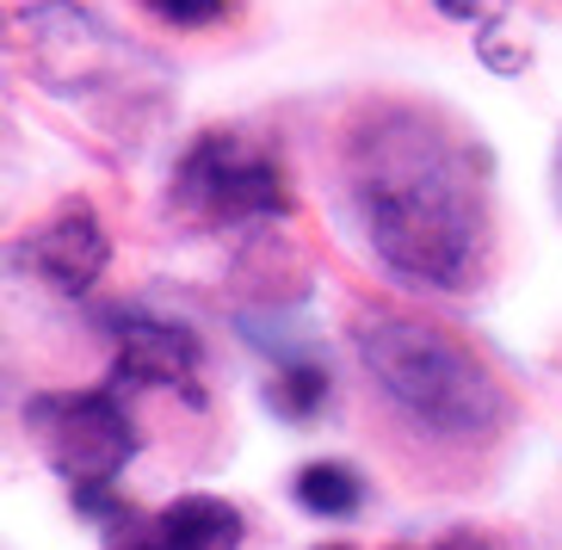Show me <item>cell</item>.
Returning <instances> with one entry per match:
<instances>
[{"label":"cell","instance_id":"5bb4252c","mask_svg":"<svg viewBox=\"0 0 562 550\" xmlns=\"http://www.w3.org/2000/svg\"><path fill=\"white\" fill-rule=\"evenodd\" d=\"M328 550H340V545H328Z\"/></svg>","mask_w":562,"mask_h":550},{"label":"cell","instance_id":"277c9868","mask_svg":"<svg viewBox=\"0 0 562 550\" xmlns=\"http://www.w3.org/2000/svg\"><path fill=\"white\" fill-rule=\"evenodd\" d=\"M173 204L192 223L235 229V223H260L291 211V186L272 149L248 143L241 131H204L173 167Z\"/></svg>","mask_w":562,"mask_h":550},{"label":"cell","instance_id":"5b68a950","mask_svg":"<svg viewBox=\"0 0 562 550\" xmlns=\"http://www.w3.org/2000/svg\"><path fill=\"white\" fill-rule=\"evenodd\" d=\"M13 37L25 50V68L68 100L75 93H112L131 75V63H143L124 37H112L87 7H68V0H37V7L13 13Z\"/></svg>","mask_w":562,"mask_h":550},{"label":"cell","instance_id":"8992f818","mask_svg":"<svg viewBox=\"0 0 562 550\" xmlns=\"http://www.w3.org/2000/svg\"><path fill=\"white\" fill-rule=\"evenodd\" d=\"M19 267L44 279L63 298H81L87 284L105 272V229L87 204H63L56 217H44L25 242H19Z\"/></svg>","mask_w":562,"mask_h":550},{"label":"cell","instance_id":"8fae6325","mask_svg":"<svg viewBox=\"0 0 562 550\" xmlns=\"http://www.w3.org/2000/svg\"><path fill=\"white\" fill-rule=\"evenodd\" d=\"M155 19H167V25H216V19L229 13V0H143Z\"/></svg>","mask_w":562,"mask_h":550},{"label":"cell","instance_id":"7c38bea8","mask_svg":"<svg viewBox=\"0 0 562 550\" xmlns=\"http://www.w3.org/2000/svg\"><path fill=\"white\" fill-rule=\"evenodd\" d=\"M446 19H463V25H482V32H495L501 13H507L513 0H432Z\"/></svg>","mask_w":562,"mask_h":550},{"label":"cell","instance_id":"9c48e42d","mask_svg":"<svg viewBox=\"0 0 562 550\" xmlns=\"http://www.w3.org/2000/svg\"><path fill=\"white\" fill-rule=\"evenodd\" d=\"M291 489H297V501L310 507V514H328V519L359 514V495H364V483L352 476L347 464H334V458H322V464H303Z\"/></svg>","mask_w":562,"mask_h":550},{"label":"cell","instance_id":"3957f363","mask_svg":"<svg viewBox=\"0 0 562 550\" xmlns=\"http://www.w3.org/2000/svg\"><path fill=\"white\" fill-rule=\"evenodd\" d=\"M25 427L44 439V458L56 464L68 489H75V507L93 519L117 514L112 483L124 476L136 451V427L124 415V402L112 390H81V396H37L25 408Z\"/></svg>","mask_w":562,"mask_h":550},{"label":"cell","instance_id":"7a4b0ae2","mask_svg":"<svg viewBox=\"0 0 562 550\" xmlns=\"http://www.w3.org/2000/svg\"><path fill=\"white\" fill-rule=\"evenodd\" d=\"M359 359L414 427L439 439H482L507 420V390L458 334L414 316H364Z\"/></svg>","mask_w":562,"mask_h":550},{"label":"cell","instance_id":"6da1fadb","mask_svg":"<svg viewBox=\"0 0 562 550\" xmlns=\"http://www.w3.org/2000/svg\"><path fill=\"white\" fill-rule=\"evenodd\" d=\"M347 186L378 260L427 291H463L488 267V180L476 143L414 105H383L352 131Z\"/></svg>","mask_w":562,"mask_h":550},{"label":"cell","instance_id":"30bf717a","mask_svg":"<svg viewBox=\"0 0 562 550\" xmlns=\"http://www.w3.org/2000/svg\"><path fill=\"white\" fill-rule=\"evenodd\" d=\"M322 396H328V371L310 366V359H291V366L272 378V390H266V402H272L284 420H310L315 408H322Z\"/></svg>","mask_w":562,"mask_h":550},{"label":"cell","instance_id":"52a82bcc","mask_svg":"<svg viewBox=\"0 0 562 550\" xmlns=\"http://www.w3.org/2000/svg\"><path fill=\"white\" fill-rule=\"evenodd\" d=\"M117 384L180 390L186 402H204L199 396V340L161 316H117Z\"/></svg>","mask_w":562,"mask_h":550},{"label":"cell","instance_id":"ba28073f","mask_svg":"<svg viewBox=\"0 0 562 550\" xmlns=\"http://www.w3.org/2000/svg\"><path fill=\"white\" fill-rule=\"evenodd\" d=\"M112 550H241V514L216 495H186L167 514L131 526Z\"/></svg>","mask_w":562,"mask_h":550},{"label":"cell","instance_id":"4fadbf2b","mask_svg":"<svg viewBox=\"0 0 562 550\" xmlns=\"http://www.w3.org/2000/svg\"><path fill=\"white\" fill-rule=\"evenodd\" d=\"M420 550H495V545H482V538H439V545H420Z\"/></svg>","mask_w":562,"mask_h":550}]
</instances>
